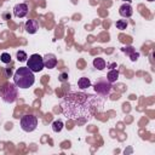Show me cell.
Returning a JSON list of instances; mask_svg holds the SVG:
<instances>
[{
  "instance_id": "obj_20",
  "label": "cell",
  "mask_w": 155,
  "mask_h": 155,
  "mask_svg": "<svg viewBox=\"0 0 155 155\" xmlns=\"http://www.w3.org/2000/svg\"><path fill=\"white\" fill-rule=\"evenodd\" d=\"M6 75H11V69H6Z\"/></svg>"
},
{
  "instance_id": "obj_16",
  "label": "cell",
  "mask_w": 155,
  "mask_h": 155,
  "mask_svg": "<svg viewBox=\"0 0 155 155\" xmlns=\"http://www.w3.org/2000/svg\"><path fill=\"white\" fill-rule=\"evenodd\" d=\"M16 56H17V59L19 61V62H27V58H28V56H27V53L24 52V51H17V53H16Z\"/></svg>"
},
{
  "instance_id": "obj_15",
  "label": "cell",
  "mask_w": 155,
  "mask_h": 155,
  "mask_svg": "<svg viewBox=\"0 0 155 155\" xmlns=\"http://www.w3.org/2000/svg\"><path fill=\"white\" fill-rule=\"evenodd\" d=\"M63 126H64V124L61 120H54L52 122V131L53 132H61L63 130Z\"/></svg>"
},
{
  "instance_id": "obj_19",
  "label": "cell",
  "mask_w": 155,
  "mask_h": 155,
  "mask_svg": "<svg viewBox=\"0 0 155 155\" xmlns=\"http://www.w3.org/2000/svg\"><path fill=\"white\" fill-rule=\"evenodd\" d=\"M58 79H59V81H65V80L68 79V74H67V73H62Z\"/></svg>"
},
{
  "instance_id": "obj_7",
  "label": "cell",
  "mask_w": 155,
  "mask_h": 155,
  "mask_svg": "<svg viewBox=\"0 0 155 155\" xmlns=\"http://www.w3.org/2000/svg\"><path fill=\"white\" fill-rule=\"evenodd\" d=\"M28 11H29L28 5L24 4V2L17 4V5L13 7V15H15V17H17V18H23V17H25L27 13H28Z\"/></svg>"
},
{
  "instance_id": "obj_2",
  "label": "cell",
  "mask_w": 155,
  "mask_h": 155,
  "mask_svg": "<svg viewBox=\"0 0 155 155\" xmlns=\"http://www.w3.org/2000/svg\"><path fill=\"white\" fill-rule=\"evenodd\" d=\"M13 82L19 88H29L35 82L34 73L28 67H19L13 74Z\"/></svg>"
},
{
  "instance_id": "obj_9",
  "label": "cell",
  "mask_w": 155,
  "mask_h": 155,
  "mask_svg": "<svg viewBox=\"0 0 155 155\" xmlns=\"http://www.w3.org/2000/svg\"><path fill=\"white\" fill-rule=\"evenodd\" d=\"M119 13L124 18H130L133 15V8L128 2H125L119 7Z\"/></svg>"
},
{
  "instance_id": "obj_8",
  "label": "cell",
  "mask_w": 155,
  "mask_h": 155,
  "mask_svg": "<svg viewBox=\"0 0 155 155\" xmlns=\"http://www.w3.org/2000/svg\"><path fill=\"white\" fill-rule=\"evenodd\" d=\"M44 59V67L47 69H53L57 65V57L53 53H47L42 57Z\"/></svg>"
},
{
  "instance_id": "obj_22",
  "label": "cell",
  "mask_w": 155,
  "mask_h": 155,
  "mask_svg": "<svg viewBox=\"0 0 155 155\" xmlns=\"http://www.w3.org/2000/svg\"><path fill=\"white\" fill-rule=\"evenodd\" d=\"M148 1H154V0H148Z\"/></svg>"
},
{
  "instance_id": "obj_5",
  "label": "cell",
  "mask_w": 155,
  "mask_h": 155,
  "mask_svg": "<svg viewBox=\"0 0 155 155\" xmlns=\"http://www.w3.org/2000/svg\"><path fill=\"white\" fill-rule=\"evenodd\" d=\"M27 67L33 71V73H39L45 67H44V59L40 54L34 53L31 56H29V58L27 59Z\"/></svg>"
},
{
  "instance_id": "obj_17",
  "label": "cell",
  "mask_w": 155,
  "mask_h": 155,
  "mask_svg": "<svg viewBox=\"0 0 155 155\" xmlns=\"http://www.w3.org/2000/svg\"><path fill=\"white\" fill-rule=\"evenodd\" d=\"M127 25H128V24H127V21H126V19H119V21L116 22V28L120 29V30L126 29Z\"/></svg>"
},
{
  "instance_id": "obj_3",
  "label": "cell",
  "mask_w": 155,
  "mask_h": 155,
  "mask_svg": "<svg viewBox=\"0 0 155 155\" xmlns=\"http://www.w3.org/2000/svg\"><path fill=\"white\" fill-rule=\"evenodd\" d=\"M18 96V87L15 84L6 82L0 87V97L5 103H13Z\"/></svg>"
},
{
  "instance_id": "obj_18",
  "label": "cell",
  "mask_w": 155,
  "mask_h": 155,
  "mask_svg": "<svg viewBox=\"0 0 155 155\" xmlns=\"http://www.w3.org/2000/svg\"><path fill=\"white\" fill-rule=\"evenodd\" d=\"M0 59H1V62H2V63L7 64V63H10V62H11V56H10V53H7V52H4V53H1V56H0Z\"/></svg>"
},
{
  "instance_id": "obj_6",
  "label": "cell",
  "mask_w": 155,
  "mask_h": 155,
  "mask_svg": "<svg viewBox=\"0 0 155 155\" xmlns=\"http://www.w3.org/2000/svg\"><path fill=\"white\" fill-rule=\"evenodd\" d=\"M93 88H94V92L98 96H101L103 98H107L111 92V84L108 80H99L94 84Z\"/></svg>"
},
{
  "instance_id": "obj_11",
  "label": "cell",
  "mask_w": 155,
  "mask_h": 155,
  "mask_svg": "<svg viewBox=\"0 0 155 155\" xmlns=\"http://www.w3.org/2000/svg\"><path fill=\"white\" fill-rule=\"evenodd\" d=\"M121 50H122V52H125L126 54H128V57L131 58V61H132V62L137 61V59H138V57H139V53H138V52H136V50H134L132 46L122 47Z\"/></svg>"
},
{
  "instance_id": "obj_14",
  "label": "cell",
  "mask_w": 155,
  "mask_h": 155,
  "mask_svg": "<svg viewBox=\"0 0 155 155\" xmlns=\"http://www.w3.org/2000/svg\"><path fill=\"white\" fill-rule=\"evenodd\" d=\"M78 86H79L81 90L88 88V87H91V81H90V79H88V78L82 76V78H80V79H79V81H78Z\"/></svg>"
},
{
  "instance_id": "obj_10",
  "label": "cell",
  "mask_w": 155,
  "mask_h": 155,
  "mask_svg": "<svg viewBox=\"0 0 155 155\" xmlns=\"http://www.w3.org/2000/svg\"><path fill=\"white\" fill-rule=\"evenodd\" d=\"M39 29V22L36 19H28L25 22V31L29 34H35Z\"/></svg>"
},
{
  "instance_id": "obj_13",
  "label": "cell",
  "mask_w": 155,
  "mask_h": 155,
  "mask_svg": "<svg viewBox=\"0 0 155 155\" xmlns=\"http://www.w3.org/2000/svg\"><path fill=\"white\" fill-rule=\"evenodd\" d=\"M117 79H119V71H117L116 69H110V70L108 71V74H107V80H108L110 84H113V82H115Z\"/></svg>"
},
{
  "instance_id": "obj_12",
  "label": "cell",
  "mask_w": 155,
  "mask_h": 155,
  "mask_svg": "<svg viewBox=\"0 0 155 155\" xmlns=\"http://www.w3.org/2000/svg\"><path fill=\"white\" fill-rule=\"evenodd\" d=\"M93 67H94L96 69H98V70H103V69H105L107 63H105V61H104L103 58L97 57V58L93 59Z\"/></svg>"
},
{
  "instance_id": "obj_4",
  "label": "cell",
  "mask_w": 155,
  "mask_h": 155,
  "mask_svg": "<svg viewBox=\"0 0 155 155\" xmlns=\"http://www.w3.org/2000/svg\"><path fill=\"white\" fill-rule=\"evenodd\" d=\"M19 124H21V128L24 132H33L38 126V119L35 115L27 114V115H23L21 117Z\"/></svg>"
},
{
  "instance_id": "obj_1",
  "label": "cell",
  "mask_w": 155,
  "mask_h": 155,
  "mask_svg": "<svg viewBox=\"0 0 155 155\" xmlns=\"http://www.w3.org/2000/svg\"><path fill=\"white\" fill-rule=\"evenodd\" d=\"M103 104L104 99L98 94L69 92L61 102V110L69 120L86 122L90 121L96 113L103 109Z\"/></svg>"
},
{
  "instance_id": "obj_21",
  "label": "cell",
  "mask_w": 155,
  "mask_h": 155,
  "mask_svg": "<svg viewBox=\"0 0 155 155\" xmlns=\"http://www.w3.org/2000/svg\"><path fill=\"white\" fill-rule=\"evenodd\" d=\"M124 1H125V2H128V4H130V2L132 1V0H124Z\"/></svg>"
}]
</instances>
